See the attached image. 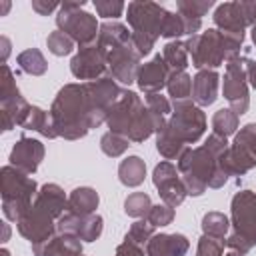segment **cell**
Wrapping results in <instances>:
<instances>
[{
	"label": "cell",
	"mask_w": 256,
	"mask_h": 256,
	"mask_svg": "<svg viewBox=\"0 0 256 256\" xmlns=\"http://www.w3.org/2000/svg\"><path fill=\"white\" fill-rule=\"evenodd\" d=\"M122 92L124 88H120L112 76L80 84H64L48 110L56 136L66 140L84 138L92 128L106 122Z\"/></svg>",
	"instance_id": "cell-1"
},
{
	"label": "cell",
	"mask_w": 256,
	"mask_h": 256,
	"mask_svg": "<svg viewBox=\"0 0 256 256\" xmlns=\"http://www.w3.org/2000/svg\"><path fill=\"white\" fill-rule=\"evenodd\" d=\"M230 144L218 134H210L202 146L186 148L178 158L176 168L186 186L188 196H202L208 188H222L228 174L220 168V158Z\"/></svg>",
	"instance_id": "cell-2"
},
{
	"label": "cell",
	"mask_w": 256,
	"mask_h": 256,
	"mask_svg": "<svg viewBox=\"0 0 256 256\" xmlns=\"http://www.w3.org/2000/svg\"><path fill=\"white\" fill-rule=\"evenodd\" d=\"M66 210L68 196L64 194V190L54 182L42 184L32 206L16 222L18 232L26 240H30V244L46 242L56 234V222Z\"/></svg>",
	"instance_id": "cell-3"
},
{
	"label": "cell",
	"mask_w": 256,
	"mask_h": 256,
	"mask_svg": "<svg viewBox=\"0 0 256 256\" xmlns=\"http://www.w3.org/2000/svg\"><path fill=\"white\" fill-rule=\"evenodd\" d=\"M106 124L110 132L126 136L130 142H144L166 126V116L152 112L148 106L142 104L136 92L126 88L118 102L112 106Z\"/></svg>",
	"instance_id": "cell-4"
},
{
	"label": "cell",
	"mask_w": 256,
	"mask_h": 256,
	"mask_svg": "<svg viewBox=\"0 0 256 256\" xmlns=\"http://www.w3.org/2000/svg\"><path fill=\"white\" fill-rule=\"evenodd\" d=\"M244 44V32H224L208 28L186 40V50L192 56L196 70H216L224 62L240 56Z\"/></svg>",
	"instance_id": "cell-5"
},
{
	"label": "cell",
	"mask_w": 256,
	"mask_h": 256,
	"mask_svg": "<svg viewBox=\"0 0 256 256\" xmlns=\"http://www.w3.org/2000/svg\"><path fill=\"white\" fill-rule=\"evenodd\" d=\"M166 8L156 2L134 0L126 6V18L132 32V42L140 56L152 52L156 40L162 36V24L166 16Z\"/></svg>",
	"instance_id": "cell-6"
},
{
	"label": "cell",
	"mask_w": 256,
	"mask_h": 256,
	"mask_svg": "<svg viewBox=\"0 0 256 256\" xmlns=\"http://www.w3.org/2000/svg\"><path fill=\"white\" fill-rule=\"evenodd\" d=\"M0 186H2V212L6 220L18 222L20 216L32 206L38 186L34 178L12 164L2 166L0 170Z\"/></svg>",
	"instance_id": "cell-7"
},
{
	"label": "cell",
	"mask_w": 256,
	"mask_h": 256,
	"mask_svg": "<svg viewBox=\"0 0 256 256\" xmlns=\"http://www.w3.org/2000/svg\"><path fill=\"white\" fill-rule=\"evenodd\" d=\"M84 6H86L84 0L62 2V6L58 8V16H56L58 30L64 32L66 36H70L80 48L94 44L98 40V32H100V24H98L96 16L86 12Z\"/></svg>",
	"instance_id": "cell-8"
},
{
	"label": "cell",
	"mask_w": 256,
	"mask_h": 256,
	"mask_svg": "<svg viewBox=\"0 0 256 256\" xmlns=\"http://www.w3.org/2000/svg\"><path fill=\"white\" fill-rule=\"evenodd\" d=\"M166 130L184 146L196 144L206 132V114L190 98L174 100L172 114L166 120Z\"/></svg>",
	"instance_id": "cell-9"
},
{
	"label": "cell",
	"mask_w": 256,
	"mask_h": 256,
	"mask_svg": "<svg viewBox=\"0 0 256 256\" xmlns=\"http://www.w3.org/2000/svg\"><path fill=\"white\" fill-rule=\"evenodd\" d=\"M222 96L230 104V110L238 116L246 114L250 108V94H248V76H246V58L236 56L226 62L224 82H222Z\"/></svg>",
	"instance_id": "cell-10"
},
{
	"label": "cell",
	"mask_w": 256,
	"mask_h": 256,
	"mask_svg": "<svg viewBox=\"0 0 256 256\" xmlns=\"http://www.w3.org/2000/svg\"><path fill=\"white\" fill-rule=\"evenodd\" d=\"M70 72L74 78L84 82L102 78L108 72V50L98 42L78 48L70 60Z\"/></svg>",
	"instance_id": "cell-11"
},
{
	"label": "cell",
	"mask_w": 256,
	"mask_h": 256,
	"mask_svg": "<svg viewBox=\"0 0 256 256\" xmlns=\"http://www.w3.org/2000/svg\"><path fill=\"white\" fill-rule=\"evenodd\" d=\"M230 224L234 226V232H238L252 246H256V192L240 190L232 196Z\"/></svg>",
	"instance_id": "cell-12"
},
{
	"label": "cell",
	"mask_w": 256,
	"mask_h": 256,
	"mask_svg": "<svg viewBox=\"0 0 256 256\" xmlns=\"http://www.w3.org/2000/svg\"><path fill=\"white\" fill-rule=\"evenodd\" d=\"M140 60H142V56L136 50L134 42L130 40L126 44H120V46L108 50V72L116 82L130 86L132 82L138 80V72L142 68Z\"/></svg>",
	"instance_id": "cell-13"
},
{
	"label": "cell",
	"mask_w": 256,
	"mask_h": 256,
	"mask_svg": "<svg viewBox=\"0 0 256 256\" xmlns=\"http://www.w3.org/2000/svg\"><path fill=\"white\" fill-rule=\"evenodd\" d=\"M152 182H154V186L158 188L160 200H162L164 204L172 206V208L180 206V204L184 202V198L188 196L186 186H184V182H182V178H180L178 168H176L172 162H168V160H164V162H160V164L154 166Z\"/></svg>",
	"instance_id": "cell-14"
},
{
	"label": "cell",
	"mask_w": 256,
	"mask_h": 256,
	"mask_svg": "<svg viewBox=\"0 0 256 256\" xmlns=\"http://www.w3.org/2000/svg\"><path fill=\"white\" fill-rule=\"evenodd\" d=\"M104 228V220L100 214H72L64 212L58 222H56V232L58 234H72L82 242H94L100 238Z\"/></svg>",
	"instance_id": "cell-15"
},
{
	"label": "cell",
	"mask_w": 256,
	"mask_h": 256,
	"mask_svg": "<svg viewBox=\"0 0 256 256\" xmlns=\"http://www.w3.org/2000/svg\"><path fill=\"white\" fill-rule=\"evenodd\" d=\"M44 144L36 138H28V136H20L18 142L14 144L12 152H10V164L26 174H34L40 166V162L44 160Z\"/></svg>",
	"instance_id": "cell-16"
},
{
	"label": "cell",
	"mask_w": 256,
	"mask_h": 256,
	"mask_svg": "<svg viewBox=\"0 0 256 256\" xmlns=\"http://www.w3.org/2000/svg\"><path fill=\"white\" fill-rule=\"evenodd\" d=\"M170 74H172V70L168 68L162 54H156L150 62L142 64L136 84L144 94H154V92H160L162 88H166Z\"/></svg>",
	"instance_id": "cell-17"
},
{
	"label": "cell",
	"mask_w": 256,
	"mask_h": 256,
	"mask_svg": "<svg viewBox=\"0 0 256 256\" xmlns=\"http://www.w3.org/2000/svg\"><path fill=\"white\" fill-rule=\"evenodd\" d=\"M220 74L216 70H198L192 78V102L200 108L210 106L218 98Z\"/></svg>",
	"instance_id": "cell-18"
},
{
	"label": "cell",
	"mask_w": 256,
	"mask_h": 256,
	"mask_svg": "<svg viewBox=\"0 0 256 256\" xmlns=\"http://www.w3.org/2000/svg\"><path fill=\"white\" fill-rule=\"evenodd\" d=\"M190 242L184 234H154L146 244V256H184Z\"/></svg>",
	"instance_id": "cell-19"
},
{
	"label": "cell",
	"mask_w": 256,
	"mask_h": 256,
	"mask_svg": "<svg viewBox=\"0 0 256 256\" xmlns=\"http://www.w3.org/2000/svg\"><path fill=\"white\" fill-rule=\"evenodd\" d=\"M34 256H68V254H80L82 252V240H78L72 234H54L46 242L32 244Z\"/></svg>",
	"instance_id": "cell-20"
},
{
	"label": "cell",
	"mask_w": 256,
	"mask_h": 256,
	"mask_svg": "<svg viewBox=\"0 0 256 256\" xmlns=\"http://www.w3.org/2000/svg\"><path fill=\"white\" fill-rule=\"evenodd\" d=\"M212 6H214L212 0H178L176 2L178 14L184 18L188 36H196L198 34V30L202 28V16H206V12Z\"/></svg>",
	"instance_id": "cell-21"
},
{
	"label": "cell",
	"mask_w": 256,
	"mask_h": 256,
	"mask_svg": "<svg viewBox=\"0 0 256 256\" xmlns=\"http://www.w3.org/2000/svg\"><path fill=\"white\" fill-rule=\"evenodd\" d=\"M220 168L228 174V176H244L246 172H250L252 168H256V156L236 148V146H228L226 152L220 158Z\"/></svg>",
	"instance_id": "cell-22"
},
{
	"label": "cell",
	"mask_w": 256,
	"mask_h": 256,
	"mask_svg": "<svg viewBox=\"0 0 256 256\" xmlns=\"http://www.w3.org/2000/svg\"><path fill=\"white\" fill-rule=\"evenodd\" d=\"M212 20H214L216 28L224 30V32H244V28H246V22H244L240 8H238V0L218 4Z\"/></svg>",
	"instance_id": "cell-23"
},
{
	"label": "cell",
	"mask_w": 256,
	"mask_h": 256,
	"mask_svg": "<svg viewBox=\"0 0 256 256\" xmlns=\"http://www.w3.org/2000/svg\"><path fill=\"white\" fill-rule=\"evenodd\" d=\"M30 104L26 102V98L20 94L16 98L10 100H2L0 102V116H2V130L8 132L16 126H22L28 112H30Z\"/></svg>",
	"instance_id": "cell-24"
},
{
	"label": "cell",
	"mask_w": 256,
	"mask_h": 256,
	"mask_svg": "<svg viewBox=\"0 0 256 256\" xmlns=\"http://www.w3.org/2000/svg\"><path fill=\"white\" fill-rule=\"evenodd\" d=\"M98 202H100V196L94 188L90 186H80V188H74L68 196V210L66 212H72V214H94L96 208H98Z\"/></svg>",
	"instance_id": "cell-25"
},
{
	"label": "cell",
	"mask_w": 256,
	"mask_h": 256,
	"mask_svg": "<svg viewBox=\"0 0 256 256\" xmlns=\"http://www.w3.org/2000/svg\"><path fill=\"white\" fill-rule=\"evenodd\" d=\"M132 40V32L128 30L126 24L116 22V20H106L100 24V32H98V44H102L106 50H112L120 44H126Z\"/></svg>",
	"instance_id": "cell-26"
},
{
	"label": "cell",
	"mask_w": 256,
	"mask_h": 256,
	"mask_svg": "<svg viewBox=\"0 0 256 256\" xmlns=\"http://www.w3.org/2000/svg\"><path fill=\"white\" fill-rule=\"evenodd\" d=\"M118 178L124 186L128 188H136L144 182L146 178V164L140 156H128L120 162L118 166Z\"/></svg>",
	"instance_id": "cell-27"
},
{
	"label": "cell",
	"mask_w": 256,
	"mask_h": 256,
	"mask_svg": "<svg viewBox=\"0 0 256 256\" xmlns=\"http://www.w3.org/2000/svg\"><path fill=\"white\" fill-rule=\"evenodd\" d=\"M24 130H32V132H38L40 136L44 138H58L56 132H54V126H52V120H50V114L46 110H42L40 106H32L24 124H22Z\"/></svg>",
	"instance_id": "cell-28"
},
{
	"label": "cell",
	"mask_w": 256,
	"mask_h": 256,
	"mask_svg": "<svg viewBox=\"0 0 256 256\" xmlns=\"http://www.w3.org/2000/svg\"><path fill=\"white\" fill-rule=\"evenodd\" d=\"M162 58L166 60V64L172 72H186V66H188L186 42H180V40L166 42L162 48Z\"/></svg>",
	"instance_id": "cell-29"
},
{
	"label": "cell",
	"mask_w": 256,
	"mask_h": 256,
	"mask_svg": "<svg viewBox=\"0 0 256 256\" xmlns=\"http://www.w3.org/2000/svg\"><path fill=\"white\" fill-rule=\"evenodd\" d=\"M16 62H18L20 70L24 74H30V76H42L48 70V62L38 48H28V50L20 52Z\"/></svg>",
	"instance_id": "cell-30"
},
{
	"label": "cell",
	"mask_w": 256,
	"mask_h": 256,
	"mask_svg": "<svg viewBox=\"0 0 256 256\" xmlns=\"http://www.w3.org/2000/svg\"><path fill=\"white\" fill-rule=\"evenodd\" d=\"M156 148H158V152H160V156L164 158V160H176L178 162V158L184 154V150L188 148V146H184L182 142H178L168 130H166V126L156 134Z\"/></svg>",
	"instance_id": "cell-31"
},
{
	"label": "cell",
	"mask_w": 256,
	"mask_h": 256,
	"mask_svg": "<svg viewBox=\"0 0 256 256\" xmlns=\"http://www.w3.org/2000/svg\"><path fill=\"white\" fill-rule=\"evenodd\" d=\"M238 130V114H234L230 108H220L212 116V134H218L222 138H228L236 134Z\"/></svg>",
	"instance_id": "cell-32"
},
{
	"label": "cell",
	"mask_w": 256,
	"mask_h": 256,
	"mask_svg": "<svg viewBox=\"0 0 256 256\" xmlns=\"http://www.w3.org/2000/svg\"><path fill=\"white\" fill-rule=\"evenodd\" d=\"M172 100H188L192 96V78L188 72H172L166 84Z\"/></svg>",
	"instance_id": "cell-33"
},
{
	"label": "cell",
	"mask_w": 256,
	"mask_h": 256,
	"mask_svg": "<svg viewBox=\"0 0 256 256\" xmlns=\"http://www.w3.org/2000/svg\"><path fill=\"white\" fill-rule=\"evenodd\" d=\"M230 228V218L222 212H206L202 216V232L214 238H224Z\"/></svg>",
	"instance_id": "cell-34"
},
{
	"label": "cell",
	"mask_w": 256,
	"mask_h": 256,
	"mask_svg": "<svg viewBox=\"0 0 256 256\" xmlns=\"http://www.w3.org/2000/svg\"><path fill=\"white\" fill-rule=\"evenodd\" d=\"M152 206L154 204H152V200L146 192H132L124 200V212L132 218H146Z\"/></svg>",
	"instance_id": "cell-35"
},
{
	"label": "cell",
	"mask_w": 256,
	"mask_h": 256,
	"mask_svg": "<svg viewBox=\"0 0 256 256\" xmlns=\"http://www.w3.org/2000/svg\"><path fill=\"white\" fill-rule=\"evenodd\" d=\"M128 146H130V140L126 138V136H120V134H116V132H106V134H102V138H100V148H102V152L106 154V156H110V158H118V156H122L126 150H128Z\"/></svg>",
	"instance_id": "cell-36"
},
{
	"label": "cell",
	"mask_w": 256,
	"mask_h": 256,
	"mask_svg": "<svg viewBox=\"0 0 256 256\" xmlns=\"http://www.w3.org/2000/svg\"><path fill=\"white\" fill-rule=\"evenodd\" d=\"M74 44H76V42H74L70 36H66L64 32H60V30L50 32L48 38H46V46H48V50H50L54 56H68V54L74 50Z\"/></svg>",
	"instance_id": "cell-37"
},
{
	"label": "cell",
	"mask_w": 256,
	"mask_h": 256,
	"mask_svg": "<svg viewBox=\"0 0 256 256\" xmlns=\"http://www.w3.org/2000/svg\"><path fill=\"white\" fill-rule=\"evenodd\" d=\"M232 146H236V148H240V150L256 156V122L244 124L240 128V132H236Z\"/></svg>",
	"instance_id": "cell-38"
},
{
	"label": "cell",
	"mask_w": 256,
	"mask_h": 256,
	"mask_svg": "<svg viewBox=\"0 0 256 256\" xmlns=\"http://www.w3.org/2000/svg\"><path fill=\"white\" fill-rule=\"evenodd\" d=\"M184 34H186L184 18L178 12H166L164 24H162V36L168 38V40H178Z\"/></svg>",
	"instance_id": "cell-39"
},
{
	"label": "cell",
	"mask_w": 256,
	"mask_h": 256,
	"mask_svg": "<svg viewBox=\"0 0 256 256\" xmlns=\"http://www.w3.org/2000/svg\"><path fill=\"white\" fill-rule=\"evenodd\" d=\"M152 236H154V226L144 218V220H136L130 226V230L126 234V240H130V242H134L138 246H144V244H148V240Z\"/></svg>",
	"instance_id": "cell-40"
},
{
	"label": "cell",
	"mask_w": 256,
	"mask_h": 256,
	"mask_svg": "<svg viewBox=\"0 0 256 256\" xmlns=\"http://www.w3.org/2000/svg\"><path fill=\"white\" fill-rule=\"evenodd\" d=\"M224 246H226L224 238H214V236L202 234L200 240H198L196 256H222L224 254Z\"/></svg>",
	"instance_id": "cell-41"
},
{
	"label": "cell",
	"mask_w": 256,
	"mask_h": 256,
	"mask_svg": "<svg viewBox=\"0 0 256 256\" xmlns=\"http://www.w3.org/2000/svg\"><path fill=\"white\" fill-rule=\"evenodd\" d=\"M146 220L154 226V228H162V226H168V224H172V220H174V208L172 206H168V204H156V206H152L150 208V212H148V216H146Z\"/></svg>",
	"instance_id": "cell-42"
},
{
	"label": "cell",
	"mask_w": 256,
	"mask_h": 256,
	"mask_svg": "<svg viewBox=\"0 0 256 256\" xmlns=\"http://www.w3.org/2000/svg\"><path fill=\"white\" fill-rule=\"evenodd\" d=\"M20 96V90L16 86V80H14V74L10 70L8 64H2V82H0V102L2 100H10V98H16Z\"/></svg>",
	"instance_id": "cell-43"
},
{
	"label": "cell",
	"mask_w": 256,
	"mask_h": 256,
	"mask_svg": "<svg viewBox=\"0 0 256 256\" xmlns=\"http://www.w3.org/2000/svg\"><path fill=\"white\" fill-rule=\"evenodd\" d=\"M94 8L98 12V16L106 18V20H116L122 12H124V2L120 0H94Z\"/></svg>",
	"instance_id": "cell-44"
},
{
	"label": "cell",
	"mask_w": 256,
	"mask_h": 256,
	"mask_svg": "<svg viewBox=\"0 0 256 256\" xmlns=\"http://www.w3.org/2000/svg\"><path fill=\"white\" fill-rule=\"evenodd\" d=\"M144 100H146V106H148L152 112H156V114H160V116H168V114H172V104H170L168 98L162 96L160 92L146 94Z\"/></svg>",
	"instance_id": "cell-45"
},
{
	"label": "cell",
	"mask_w": 256,
	"mask_h": 256,
	"mask_svg": "<svg viewBox=\"0 0 256 256\" xmlns=\"http://www.w3.org/2000/svg\"><path fill=\"white\" fill-rule=\"evenodd\" d=\"M226 246H228L232 252H238V254H242V256L252 250V244H250L244 236H240L238 232H232V234L226 238Z\"/></svg>",
	"instance_id": "cell-46"
},
{
	"label": "cell",
	"mask_w": 256,
	"mask_h": 256,
	"mask_svg": "<svg viewBox=\"0 0 256 256\" xmlns=\"http://www.w3.org/2000/svg\"><path fill=\"white\" fill-rule=\"evenodd\" d=\"M238 8H240V14L246 26H254L256 24V0H238Z\"/></svg>",
	"instance_id": "cell-47"
},
{
	"label": "cell",
	"mask_w": 256,
	"mask_h": 256,
	"mask_svg": "<svg viewBox=\"0 0 256 256\" xmlns=\"http://www.w3.org/2000/svg\"><path fill=\"white\" fill-rule=\"evenodd\" d=\"M114 256H144V250H142V246H138V244H134V242L124 238V242L118 244Z\"/></svg>",
	"instance_id": "cell-48"
},
{
	"label": "cell",
	"mask_w": 256,
	"mask_h": 256,
	"mask_svg": "<svg viewBox=\"0 0 256 256\" xmlns=\"http://www.w3.org/2000/svg\"><path fill=\"white\" fill-rule=\"evenodd\" d=\"M62 4L56 0H32V10L38 12L40 16H48L50 12H54L56 8H60Z\"/></svg>",
	"instance_id": "cell-49"
},
{
	"label": "cell",
	"mask_w": 256,
	"mask_h": 256,
	"mask_svg": "<svg viewBox=\"0 0 256 256\" xmlns=\"http://www.w3.org/2000/svg\"><path fill=\"white\" fill-rule=\"evenodd\" d=\"M246 76H248V84L256 88V60H246Z\"/></svg>",
	"instance_id": "cell-50"
},
{
	"label": "cell",
	"mask_w": 256,
	"mask_h": 256,
	"mask_svg": "<svg viewBox=\"0 0 256 256\" xmlns=\"http://www.w3.org/2000/svg\"><path fill=\"white\" fill-rule=\"evenodd\" d=\"M0 46H2V64H6L8 60V54H10V40L6 36L0 38Z\"/></svg>",
	"instance_id": "cell-51"
},
{
	"label": "cell",
	"mask_w": 256,
	"mask_h": 256,
	"mask_svg": "<svg viewBox=\"0 0 256 256\" xmlns=\"http://www.w3.org/2000/svg\"><path fill=\"white\" fill-rule=\"evenodd\" d=\"M2 228H4V236H2V242H6V240L10 238V226L4 222V224H2Z\"/></svg>",
	"instance_id": "cell-52"
},
{
	"label": "cell",
	"mask_w": 256,
	"mask_h": 256,
	"mask_svg": "<svg viewBox=\"0 0 256 256\" xmlns=\"http://www.w3.org/2000/svg\"><path fill=\"white\" fill-rule=\"evenodd\" d=\"M8 8H10V2H2V6H0V16H4V14L8 12Z\"/></svg>",
	"instance_id": "cell-53"
},
{
	"label": "cell",
	"mask_w": 256,
	"mask_h": 256,
	"mask_svg": "<svg viewBox=\"0 0 256 256\" xmlns=\"http://www.w3.org/2000/svg\"><path fill=\"white\" fill-rule=\"evenodd\" d=\"M250 36H252V44L256 46V24L252 26V34H250Z\"/></svg>",
	"instance_id": "cell-54"
},
{
	"label": "cell",
	"mask_w": 256,
	"mask_h": 256,
	"mask_svg": "<svg viewBox=\"0 0 256 256\" xmlns=\"http://www.w3.org/2000/svg\"><path fill=\"white\" fill-rule=\"evenodd\" d=\"M0 256H10V252H8L6 248H2V250H0Z\"/></svg>",
	"instance_id": "cell-55"
},
{
	"label": "cell",
	"mask_w": 256,
	"mask_h": 256,
	"mask_svg": "<svg viewBox=\"0 0 256 256\" xmlns=\"http://www.w3.org/2000/svg\"><path fill=\"white\" fill-rule=\"evenodd\" d=\"M226 256H242V254H238V252H228Z\"/></svg>",
	"instance_id": "cell-56"
},
{
	"label": "cell",
	"mask_w": 256,
	"mask_h": 256,
	"mask_svg": "<svg viewBox=\"0 0 256 256\" xmlns=\"http://www.w3.org/2000/svg\"><path fill=\"white\" fill-rule=\"evenodd\" d=\"M68 256H84V254H82V252H80V254H68Z\"/></svg>",
	"instance_id": "cell-57"
}]
</instances>
